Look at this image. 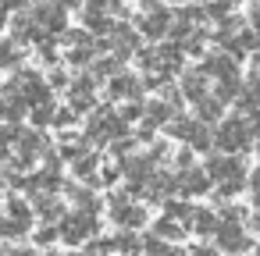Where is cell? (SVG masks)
Returning <instances> with one entry per match:
<instances>
[{"mask_svg":"<svg viewBox=\"0 0 260 256\" xmlns=\"http://www.w3.org/2000/svg\"><path fill=\"white\" fill-rule=\"evenodd\" d=\"M164 29H168V11H150L143 18V32L146 36H164Z\"/></svg>","mask_w":260,"mask_h":256,"instance_id":"3","label":"cell"},{"mask_svg":"<svg viewBox=\"0 0 260 256\" xmlns=\"http://www.w3.org/2000/svg\"><path fill=\"white\" fill-rule=\"evenodd\" d=\"M207 174L210 178H242V164L239 160H214V164H207Z\"/></svg>","mask_w":260,"mask_h":256,"instance_id":"2","label":"cell"},{"mask_svg":"<svg viewBox=\"0 0 260 256\" xmlns=\"http://www.w3.org/2000/svg\"><path fill=\"white\" fill-rule=\"evenodd\" d=\"M256 64H260V57H256Z\"/></svg>","mask_w":260,"mask_h":256,"instance_id":"4","label":"cell"},{"mask_svg":"<svg viewBox=\"0 0 260 256\" xmlns=\"http://www.w3.org/2000/svg\"><path fill=\"white\" fill-rule=\"evenodd\" d=\"M246 135H249V128H246V125H239V121H228V125L221 128V146H224V150L246 146V142H249Z\"/></svg>","mask_w":260,"mask_h":256,"instance_id":"1","label":"cell"}]
</instances>
